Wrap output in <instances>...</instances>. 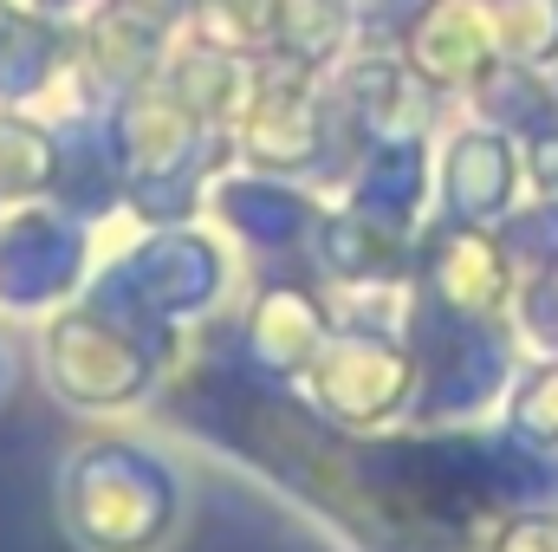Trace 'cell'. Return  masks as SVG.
Returning a JSON list of instances; mask_svg holds the SVG:
<instances>
[{
    "mask_svg": "<svg viewBox=\"0 0 558 552\" xmlns=\"http://www.w3.org/2000/svg\"><path fill=\"white\" fill-rule=\"evenodd\" d=\"M461 182L474 189V208H494L500 195H507V182H513V169H507V149L500 143H461Z\"/></svg>",
    "mask_w": 558,
    "mask_h": 552,
    "instance_id": "cell-1",
    "label": "cell"
},
{
    "mask_svg": "<svg viewBox=\"0 0 558 552\" xmlns=\"http://www.w3.org/2000/svg\"><path fill=\"white\" fill-rule=\"evenodd\" d=\"M520 422L539 429V435H558V371H546V377L520 397Z\"/></svg>",
    "mask_w": 558,
    "mask_h": 552,
    "instance_id": "cell-2",
    "label": "cell"
},
{
    "mask_svg": "<svg viewBox=\"0 0 558 552\" xmlns=\"http://www.w3.org/2000/svg\"><path fill=\"white\" fill-rule=\"evenodd\" d=\"M533 176H539L546 189H558V131H546V137L533 143Z\"/></svg>",
    "mask_w": 558,
    "mask_h": 552,
    "instance_id": "cell-3",
    "label": "cell"
}]
</instances>
